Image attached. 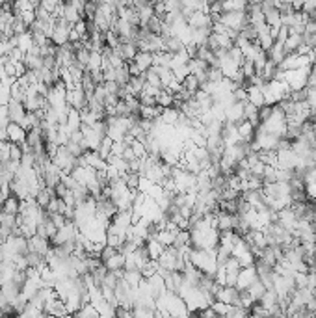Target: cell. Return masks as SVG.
I'll list each match as a JSON object with an SVG mask.
<instances>
[{"instance_id": "6da1fadb", "label": "cell", "mask_w": 316, "mask_h": 318, "mask_svg": "<svg viewBox=\"0 0 316 318\" xmlns=\"http://www.w3.org/2000/svg\"><path fill=\"white\" fill-rule=\"evenodd\" d=\"M257 279H259V276H257V268L255 266L242 268L240 274H238V279H236V288L238 290H247Z\"/></svg>"}, {"instance_id": "7a4b0ae2", "label": "cell", "mask_w": 316, "mask_h": 318, "mask_svg": "<svg viewBox=\"0 0 316 318\" xmlns=\"http://www.w3.org/2000/svg\"><path fill=\"white\" fill-rule=\"evenodd\" d=\"M67 105L71 106V108H74V110H78V112L88 106V99H86L82 86H76L74 89L67 91Z\"/></svg>"}, {"instance_id": "3957f363", "label": "cell", "mask_w": 316, "mask_h": 318, "mask_svg": "<svg viewBox=\"0 0 316 318\" xmlns=\"http://www.w3.org/2000/svg\"><path fill=\"white\" fill-rule=\"evenodd\" d=\"M51 247H53L51 240L43 238L39 234H34L32 238H28V251H32V253H37L45 257V255L51 251Z\"/></svg>"}, {"instance_id": "277c9868", "label": "cell", "mask_w": 316, "mask_h": 318, "mask_svg": "<svg viewBox=\"0 0 316 318\" xmlns=\"http://www.w3.org/2000/svg\"><path fill=\"white\" fill-rule=\"evenodd\" d=\"M244 119V103H234L225 110V123H232V125H240Z\"/></svg>"}, {"instance_id": "5b68a950", "label": "cell", "mask_w": 316, "mask_h": 318, "mask_svg": "<svg viewBox=\"0 0 316 318\" xmlns=\"http://www.w3.org/2000/svg\"><path fill=\"white\" fill-rule=\"evenodd\" d=\"M8 116H10V123L21 125L24 121V117H26V108H24L22 103H17V101L11 99L10 105H8Z\"/></svg>"}, {"instance_id": "8992f818", "label": "cell", "mask_w": 316, "mask_h": 318, "mask_svg": "<svg viewBox=\"0 0 316 318\" xmlns=\"http://www.w3.org/2000/svg\"><path fill=\"white\" fill-rule=\"evenodd\" d=\"M6 132H8V141H10V143H15V145L26 143V130H24L21 125L10 123L8 128H6Z\"/></svg>"}, {"instance_id": "52a82bcc", "label": "cell", "mask_w": 316, "mask_h": 318, "mask_svg": "<svg viewBox=\"0 0 316 318\" xmlns=\"http://www.w3.org/2000/svg\"><path fill=\"white\" fill-rule=\"evenodd\" d=\"M246 91H247V103H251L253 106H257L259 110H261L263 106H266L264 95H263V88H259V86H247Z\"/></svg>"}, {"instance_id": "ba28073f", "label": "cell", "mask_w": 316, "mask_h": 318, "mask_svg": "<svg viewBox=\"0 0 316 318\" xmlns=\"http://www.w3.org/2000/svg\"><path fill=\"white\" fill-rule=\"evenodd\" d=\"M15 274H17V268L13 263H2L0 265V286L2 285H8L15 279Z\"/></svg>"}, {"instance_id": "9c48e42d", "label": "cell", "mask_w": 316, "mask_h": 318, "mask_svg": "<svg viewBox=\"0 0 316 318\" xmlns=\"http://www.w3.org/2000/svg\"><path fill=\"white\" fill-rule=\"evenodd\" d=\"M26 143H28V147H30L32 151L35 147H39V145H47L45 140H43L41 128H30V130L26 132Z\"/></svg>"}, {"instance_id": "30bf717a", "label": "cell", "mask_w": 316, "mask_h": 318, "mask_svg": "<svg viewBox=\"0 0 316 318\" xmlns=\"http://www.w3.org/2000/svg\"><path fill=\"white\" fill-rule=\"evenodd\" d=\"M134 65L140 69V73H147L149 69L153 67V54L151 53H138L134 58Z\"/></svg>"}, {"instance_id": "8fae6325", "label": "cell", "mask_w": 316, "mask_h": 318, "mask_svg": "<svg viewBox=\"0 0 316 318\" xmlns=\"http://www.w3.org/2000/svg\"><path fill=\"white\" fill-rule=\"evenodd\" d=\"M145 249H147L151 261H158V259L164 255V251H166V247L160 244L158 240H155V238H149L147 244H145Z\"/></svg>"}, {"instance_id": "7c38bea8", "label": "cell", "mask_w": 316, "mask_h": 318, "mask_svg": "<svg viewBox=\"0 0 316 318\" xmlns=\"http://www.w3.org/2000/svg\"><path fill=\"white\" fill-rule=\"evenodd\" d=\"M238 127V136H240V141L242 143H251L253 138H255V128L249 121H242L240 125H236Z\"/></svg>"}, {"instance_id": "4fadbf2b", "label": "cell", "mask_w": 316, "mask_h": 318, "mask_svg": "<svg viewBox=\"0 0 316 318\" xmlns=\"http://www.w3.org/2000/svg\"><path fill=\"white\" fill-rule=\"evenodd\" d=\"M56 233H58V229L54 227V223L51 222V218H47L45 222L37 225V234L43 236V238H47V240H53L54 236H56Z\"/></svg>"}, {"instance_id": "5bb4252c", "label": "cell", "mask_w": 316, "mask_h": 318, "mask_svg": "<svg viewBox=\"0 0 316 318\" xmlns=\"http://www.w3.org/2000/svg\"><path fill=\"white\" fill-rule=\"evenodd\" d=\"M105 266H106V270H108V272H119V270H125V255L117 251L112 259H108V261H106Z\"/></svg>"}, {"instance_id": "9a60e30c", "label": "cell", "mask_w": 316, "mask_h": 318, "mask_svg": "<svg viewBox=\"0 0 316 318\" xmlns=\"http://www.w3.org/2000/svg\"><path fill=\"white\" fill-rule=\"evenodd\" d=\"M179 116H180V112L177 108H166V110L162 112V116H160V121H162L164 125H168V127H175L177 121H179Z\"/></svg>"}, {"instance_id": "2e32d148", "label": "cell", "mask_w": 316, "mask_h": 318, "mask_svg": "<svg viewBox=\"0 0 316 318\" xmlns=\"http://www.w3.org/2000/svg\"><path fill=\"white\" fill-rule=\"evenodd\" d=\"M19 209H21V201L11 194L6 201L2 203V211L4 214H11V216H19Z\"/></svg>"}, {"instance_id": "e0dca14e", "label": "cell", "mask_w": 316, "mask_h": 318, "mask_svg": "<svg viewBox=\"0 0 316 318\" xmlns=\"http://www.w3.org/2000/svg\"><path fill=\"white\" fill-rule=\"evenodd\" d=\"M67 128H69V132L73 134V132H76V130H80V127H82V121H80V112L78 110H74V108H71L69 110V116H67Z\"/></svg>"}, {"instance_id": "ac0fdd59", "label": "cell", "mask_w": 316, "mask_h": 318, "mask_svg": "<svg viewBox=\"0 0 316 318\" xmlns=\"http://www.w3.org/2000/svg\"><path fill=\"white\" fill-rule=\"evenodd\" d=\"M119 53H121V58L125 60V64H130V62H134V58H136V54H138L136 43H125V45H121Z\"/></svg>"}, {"instance_id": "d6986e66", "label": "cell", "mask_w": 316, "mask_h": 318, "mask_svg": "<svg viewBox=\"0 0 316 318\" xmlns=\"http://www.w3.org/2000/svg\"><path fill=\"white\" fill-rule=\"evenodd\" d=\"M264 21L270 28H281V11L275 8L264 11Z\"/></svg>"}, {"instance_id": "ffe728a7", "label": "cell", "mask_w": 316, "mask_h": 318, "mask_svg": "<svg viewBox=\"0 0 316 318\" xmlns=\"http://www.w3.org/2000/svg\"><path fill=\"white\" fill-rule=\"evenodd\" d=\"M15 39H17V49H21L24 54L28 53L32 47H34V37H32L30 30L21 34V35H15Z\"/></svg>"}, {"instance_id": "44dd1931", "label": "cell", "mask_w": 316, "mask_h": 318, "mask_svg": "<svg viewBox=\"0 0 316 318\" xmlns=\"http://www.w3.org/2000/svg\"><path fill=\"white\" fill-rule=\"evenodd\" d=\"M123 281H125L128 286L138 288V285L143 281V276H141L140 270H132V272H125V270H123Z\"/></svg>"}, {"instance_id": "7402d4cb", "label": "cell", "mask_w": 316, "mask_h": 318, "mask_svg": "<svg viewBox=\"0 0 316 318\" xmlns=\"http://www.w3.org/2000/svg\"><path fill=\"white\" fill-rule=\"evenodd\" d=\"M175 236H177V234H173V233H169V231H166V229H162V231H158L157 233L155 240H158L160 244L168 249V247H171V246L175 244Z\"/></svg>"}, {"instance_id": "603a6c76", "label": "cell", "mask_w": 316, "mask_h": 318, "mask_svg": "<svg viewBox=\"0 0 316 318\" xmlns=\"http://www.w3.org/2000/svg\"><path fill=\"white\" fill-rule=\"evenodd\" d=\"M261 305H263L266 311H270V309H274L277 305V294H275V290H266L264 292V296L261 298V301H259Z\"/></svg>"}, {"instance_id": "cb8c5ba5", "label": "cell", "mask_w": 316, "mask_h": 318, "mask_svg": "<svg viewBox=\"0 0 316 318\" xmlns=\"http://www.w3.org/2000/svg\"><path fill=\"white\" fill-rule=\"evenodd\" d=\"M247 292H249V296L253 298V301H261V298H263L264 292H266V286L261 283V279H257V281L247 288Z\"/></svg>"}, {"instance_id": "d4e9b609", "label": "cell", "mask_w": 316, "mask_h": 318, "mask_svg": "<svg viewBox=\"0 0 316 318\" xmlns=\"http://www.w3.org/2000/svg\"><path fill=\"white\" fill-rule=\"evenodd\" d=\"M173 103H175V97L171 95L169 91H166V89H162L160 95L157 97V105L160 106V108H164V110H166V108H171Z\"/></svg>"}, {"instance_id": "484cf974", "label": "cell", "mask_w": 316, "mask_h": 318, "mask_svg": "<svg viewBox=\"0 0 316 318\" xmlns=\"http://www.w3.org/2000/svg\"><path fill=\"white\" fill-rule=\"evenodd\" d=\"M186 246H192V234H190V231H179V234L175 236L173 247L180 249V247H186Z\"/></svg>"}, {"instance_id": "4316f807", "label": "cell", "mask_w": 316, "mask_h": 318, "mask_svg": "<svg viewBox=\"0 0 316 318\" xmlns=\"http://www.w3.org/2000/svg\"><path fill=\"white\" fill-rule=\"evenodd\" d=\"M182 88H184V89H186L188 93H192V95H195V93H197V91H199V89H201V84H199V82H197V78H195L193 74H190L188 78H186V80L182 82Z\"/></svg>"}, {"instance_id": "83f0119b", "label": "cell", "mask_w": 316, "mask_h": 318, "mask_svg": "<svg viewBox=\"0 0 316 318\" xmlns=\"http://www.w3.org/2000/svg\"><path fill=\"white\" fill-rule=\"evenodd\" d=\"M103 67V54L101 53H91L89 56V64H88V69L86 71H97ZM103 71V69H101Z\"/></svg>"}, {"instance_id": "f1b7e54d", "label": "cell", "mask_w": 316, "mask_h": 318, "mask_svg": "<svg viewBox=\"0 0 316 318\" xmlns=\"http://www.w3.org/2000/svg\"><path fill=\"white\" fill-rule=\"evenodd\" d=\"M212 309H214V313L218 315V317H229V313L232 311V307L231 305H227V303H221V301H214L211 305Z\"/></svg>"}, {"instance_id": "f546056e", "label": "cell", "mask_w": 316, "mask_h": 318, "mask_svg": "<svg viewBox=\"0 0 316 318\" xmlns=\"http://www.w3.org/2000/svg\"><path fill=\"white\" fill-rule=\"evenodd\" d=\"M145 84L155 86V88H160V89H162V82H160V78H158V74L155 73V69H153V67H151L147 73H145Z\"/></svg>"}, {"instance_id": "4dcf8cb0", "label": "cell", "mask_w": 316, "mask_h": 318, "mask_svg": "<svg viewBox=\"0 0 316 318\" xmlns=\"http://www.w3.org/2000/svg\"><path fill=\"white\" fill-rule=\"evenodd\" d=\"M173 76H175V80H177V82H180V84H182V82H184V80H186V78H188V76H190V69H188V65H182V67H177V69L173 71Z\"/></svg>"}, {"instance_id": "1f68e13d", "label": "cell", "mask_w": 316, "mask_h": 318, "mask_svg": "<svg viewBox=\"0 0 316 318\" xmlns=\"http://www.w3.org/2000/svg\"><path fill=\"white\" fill-rule=\"evenodd\" d=\"M6 58H8V62H11V64H21L22 60H24V53H22L21 49H11L10 54Z\"/></svg>"}, {"instance_id": "d6a6232c", "label": "cell", "mask_w": 316, "mask_h": 318, "mask_svg": "<svg viewBox=\"0 0 316 318\" xmlns=\"http://www.w3.org/2000/svg\"><path fill=\"white\" fill-rule=\"evenodd\" d=\"M11 101V88L0 86V106H8Z\"/></svg>"}, {"instance_id": "836d02e7", "label": "cell", "mask_w": 316, "mask_h": 318, "mask_svg": "<svg viewBox=\"0 0 316 318\" xmlns=\"http://www.w3.org/2000/svg\"><path fill=\"white\" fill-rule=\"evenodd\" d=\"M15 17H19V19L30 28L32 24L35 22V11H24V13H19V15H15Z\"/></svg>"}, {"instance_id": "e575fe53", "label": "cell", "mask_w": 316, "mask_h": 318, "mask_svg": "<svg viewBox=\"0 0 316 318\" xmlns=\"http://www.w3.org/2000/svg\"><path fill=\"white\" fill-rule=\"evenodd\" d=\"M49 218H51V222L54 223V227H56L58 231H60L62 227H65V223L69 222V220H67L63 214H53V216H49Z\"/></svg>"}, {"instance_id": "d590c367", "label": "cell", "mask_w": 316, "mask_h": 318, "mask_svg": "<svg viewBox=\"0 0 316 318\" xmlns=\"http://www.w3.org/2000/svg\"><path fill=\"white\" fill-rule=\"evenodd\" d=\"M10 160H13V162H21V160H22V149H21V145H15V143H11Z\"/></svg>"}, {"instance_id": "8d00e7d4", "label": "cell", "mask_w": 316, "mask_h": 318, "mask_svg": "<svg viewBox=\"0 0 316 318\" xmlns=\"http://www.w3.org/2000/svg\"><path fill=\"white\" fill-rule=\"evenodd\" d=\"M58 6H60V2H58V0H43V2H41V8H45V10L49 11L51 15L56 13Z\"/></svg>"}, {"instance_id": "74e56055", "label": "cell", "mask_w": 316, "mask_h": 318, "mask_svg": "<svg viewBox=\"0 0 316 318\" xmlns=\"http://www.w3.org/2000/svg\"><path fill=\"white\" fill-rule=\"evenodd\" d=\"M126 147H130V145H126L125 141H116V143L112 145V155H114V157H123V153H125Z\"/></svg>"}, {"instance_id": "f35d334b", "label": "cell", "mask_w": 316, "mask_h": 318, "mask_svg": "<svg viewBox=\"0 0 316 318\" xmlns=\"http://www.w3.org/2000/svg\"><path fill=\"white\" fill-rule=\"evenodd\" d=\"M116 253H117V249H114V247H110V246H106L105 249L101 251V263L105 265L106 261H108V259H112V257H114V255H116Z\"/></svg>"}, {"instance_id": "ab89813d", "label": "cell", "mask_w": 316, "mask_h": 318, "mask_svg": "<svg viewBox=\"0 0 316 318\" xmlns=\"http://www.w3.org/2000/svg\"><path fill=\"white\" fill-rule=\"evenodd\" d=\"M103 88H105V91L108 93V95H117V91H119L121 86L117 84V82H105Z\"/></svg>"}, {"instance_id": "60d3db41", "label": "cell", "mask_w": 316, "mask_h": 318, "mask_svg": "<svg viewBox=\"0 0 316 318\" xmlns=\"http://www.w3.org/2000/svg\"><path fill=\"white\" fill-rule=\"evenodd\" d=\"M270 116H272V106H263V108L259 110V119H261V123H264Z\"/></svg>"}, {"instance_id": "b9f144b4", "label": "cell", "mask_w": 316, "mask_h": 318, "mask_svg": "<svg viewBox=\"0 0 316 318\" xmlns=\"http://www.w3.org/2000/svg\"><path fill=\"white\" fill-rule=\"evenodd\" d=\"M288 35H290V32H288V28H284V26H281L279 28V34H277V39L275 41L281 43V45H284V41L288 39Z\"/></svg>"}, {"instance_id": "7bdbcfd3", "label": "cell", "mask_w": 316, "mask_h": 318, "mask_svg": "<svg viewBox=\"0 0 316 318\" xmlns=\"http://www.w3.org/2000/svg\"><path fill=\"white\" fill-rule=\"evenodd\" d=\"M307 105L311 106V110L316 108V88H309V93H307Z\"/></svg>"}, {"instance_id": "ee69618b", "label": "cell", "mask_w": 316, "mask_h": 318, "mask_svg": "<svg viewBox=\"0 0 316 318\" xmlns=\"http://www.w3.org/2000/svg\"><path fill=\"white\" fill-rule=\"evenodd\" d=\"M4 69H6V74L11 76V78H17V71H15V64H11V62H6L4 65Z\"/></svg>"}, {"instance_id": "f6af8a7d", "label": "cell", "mask_w": 316, "mask_h": 318, "mask_svg": "<svg viewBox=\"0 0 316 318\" xmlns=\"http://www.w3.org/2000/svg\"><path fill=\"white\" fill-rule=\"evenodd\" d=\"M123 159L126 160V162H132V160H136V155H134V151L130 147L125 149V153H123Z\"/></svg>"}, {"instance_id": "bcb514c9", "label": "cell", "mask_w": 316, "mask_h": 318, "mask_svg": "<svg viewBox=\"0 0 316 318\" xmlns=\"http://www.w3.org/2000/svg\"><path fill=\"white\" fill-rule=\"evenodd\" d=\"M0 141H8V132H6V128L0 130Z\"/></svg>"}, {"instance_id": "7dc6e473", "label": "cell", "mask_w": 316, "mask_h": 318, "mask_svg": "<svg viewBox=\"0 0 316 318\" xmlns=\"http://www.w3.org/2000/svg\"><path fill=\"white\" fill-rule=\"evenodd\" d=\"M315 300H316V288H315Z\"/></svg>"}, {"instance_id": "c3c4849f", "label": "cell", "mask_w": 316, "mask_h": 318, "mask_svg": "<svg viewBox=\"0 0 316 318\" xmlns=\"http://www.w3.org/2000/svg\"><path fill=\"white\" fill-rule=\"evenodd\" d=\"M0 8H2V2H0Z\"/></svg>"}]
</instances>
